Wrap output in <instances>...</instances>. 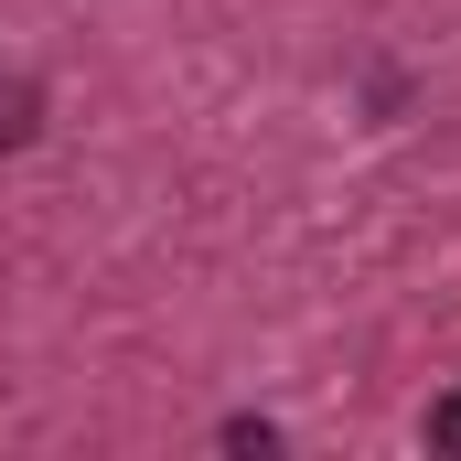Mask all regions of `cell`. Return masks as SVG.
Masks as SVG:
<instances>
[{"instance_id": "cell-1", "label": "cell", "mask_w": 461, "mask_h": 461, "mask_svg": "<svg viewBox=\"0 0 461 461\" xmlns=\"http://www.w3.org/2000/svg\"><path fill=\"white\" fill-rule=\"evenodd\" d=\"M32 118H43L32 86H0V150H22V140H32Z\"/></svg>"}, {"instance_id": "cell-2", "label": "cell", "mask_w": 461, "mask_h": 461, "mask_svg": "<svg viewBox=\"0 0 461 461\" xmlns=\"http://www.w3.org/2000/svg\"><path fill=\"white\" fill-rule=\"evenodd\" d=\"M215 440H226V451H279V429H268V419H226Z\"/></svg>"}]
</instances>
